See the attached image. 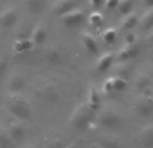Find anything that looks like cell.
I'll list each match as a JSON object with an SVG mask.
<instances>
[{
	"instance_id": "1",
	"label": "cell",
	"mask_w": 153,
	"mask_h": 148,
	"mask_svg": "<svg viewBox=\"0 0 153 148\" xmlns=\"http://www.w3.org/2000/svg\"><path fill=\"white\" fill-rule=\"evenodd\" d=\"M7 112L16 120L20 121H31L32 111L28 101L24 98L22 93H11L7 100Z\"/></svg>"
},
{
	"instance_id": "2",
	"label": "cell",
	"mask_w": 153,
	"mask_h": 148,
	"mask_svg": "<svg viewBox=\"0 0 153 148\" xmlns=\"http://www.w3.org/2000/svg\"><path fill=\"white\" fill-rule=\"evenodd\" d=\"M95 111L89 106L87 102H81L73 111L70 116V125L73 129L76 131H86L91 127V124L95 120Z\"/></svg>"
},
{
	"instance_id": "3",
	"label": "cell",
	"mask_w": 153,
	"mask_h": 148,
	"mask_svg": "<svg viewBox=\"0 0 153 148\" xmlns=\"http://www.w3.org/2000/svg\"><path fill=\"white\" fill-rule=\"evenodd\" d=\"M94 123L102 129L116 131L118 128H121L122 119L117 112L111 111V109H102L98 114H95Z\"/></svg>"
},
{
	"instance_id": "4",
	"label": "cell",
	"mask_w": 153,
	"mask_h": 148,
	"mask_svg": "<svg viewBox=\"0 0 153 148\" xmlns=\"http://www.w3.org/2000/svg\"><path fill=\"white\" fill-rule=\"evenodd\" d=\"M134 112L140 117H149L153 113V96L151 93H141L136 98Z\"/></svg>"
},
{
	"instance_id": "5",
	"label": "cell",
	"mask_w": 153,
	"mask_h": 148,
	"mask_svg": "<svg viewBox=\"0 0 153 148\" xmlns=\"http://www.w3.org/2000/svg\"><path fill=\"white\" fill-rule=\"evenodd\" d=\"M19 18V10L18 7H8L0 13V27L8 30L12 28L16 24Z\"/></svg>"
},
{
	"instance_id": "6",
	"label": "cell",
	"mask_w": 153,
	"mask_h": 148,
	"mask_svg": "<svg viewBox=\"0 0 153 148\" xmlns=\"http://www.w3.org/2000/svg\"><path fill=\"white\" fill-rule=\"evenodd\" d=\"M140 51H141V47H140V45H137V42L130 43V45L125 43L124 47H122L121 50L118 51V54L116 55V58H117V61H120V62H128V61H130V59L136 58V57L140 54Z\"/></svg>"
},
{
	"instance_id": "7",
	"label": "cell",
	"mask_w": 153,
	"mask_h": 148,
	"mask_svg": "<svg viewBox=\"0 0 153 148\" xmlns=\"http://www.w3.org/2000/svg\"><path fill=\"white\" fill-rule=\"evenodd\" d=\"M39 97L48 104H55L59 100V92L56 89V85L45 84L39 89Z\"/></svg>"
},
{
	"instance_id": "8",
	"label": "cell",
	"mask_w": 153,
	"mask_h": 148,
	"mask_svg": "<svg viewBox=\"0 0 153 148\" xmlns=\"http://www.w3.org/2000/svg\"><path fill=\"white\" fill-rule=\"evenodd\" d=\"M61 19L66 26L75 27V26H79V24L85 20V12H83V10H81V8H74V10H71L70 12L62 15Z\"/></svg>"
},
{
	"instance_id": "9",
	"label": "cell",
	"mask_w": 153,
	"mask_h": 148,
	"mask_svg": "<svg viewBox=\"0 0 153 148\" xmlns=\"http://www.w3.org/2000/svg\"><path fill=\"white\" fill-rule=\"evenodd\" d=\"M7 129H8V132H10V135L12 136V139H13L15 143H22V141L26 139L27 131H26V128H24V125L20 123V120H18V121H12L7 127Z\"/></svg>"
},
{
	"instance_id": "10",
	"label": "cell",
	"mask_w": 153,
	"mask_h": 148,
	"mask_svg": "<svg viewBox=\"0 0 153 148\" xmlns=\"http://www.w3.org/2000/svg\"><path fill=\"white\" fill-rule=\"evenodd\" d=\"M26 77L20 73H15L10 77L8 79V87H10L11 93H23V90L26 89Z\"/></svg>"
},
{
	"instance_id": "11",
	"label": "cell",
	"mask_w": 153,
	"mask_h": 148,
	"mask_svg": "<svg viewBox=\"0 0 153 148\" xmlns=\"http://www.w3.org/2000/svg\"><path fill=\"white\" fill-rule=\"evenodd\" d=\"M74 8H76V0H55L53 5V12L54 15L61 18L62 15L70 12Z\"/></svg>"
},
{
	"instance_id": "12",
	"label": "cell",
	"mask_w": 153,
	"mask_h": 148,
	"mask_svg": "<svg viewBox=\"0 0 153 148\" xmlns=\"http://www.w3.org/2000/svg\"><path fill=\"white\" fill-rule=\"evenodd\" d=\"M152 79L151 75L146 73H141L136 77L134 79V89L137 90L138 93H151L152 90Z\"/></svg>"
},
{
	"instance_id": "13",
	"label": "cell",
	"mask_w": 153,
	"mask_h": 148,
	"mask_svg": "<svg viewBox=\"0 0 153 148\" xmlns=\"http://www.w3.org/2000/svg\"><path fill=\"white\" fill-rule=\"evenodd\" d=\"M114 61H116V54L113 51H108V53H103L100 57V59L97 61V72L100 73H105L113 66Z\"/></svg>"
},
{
	"instance_id": "14",
	"label": "cell",
	"mask_w": 153,
	"mask_h": 148,
	"mask_svg": "<svg viewBox=\"0 0 153 148\" xmlns=\"http://www.w3.org/2000/svg\"><path fill=\"white\" fill-rule=\"evenodd\" d=\"M140 146L143 148H153V124H148L140 132Z\"/></svg>"
},
{
	"instance_id": "15",
	"label": "cell",
	"mask_w": 153,
	"mask_h": 148,
	"mask_svg": "<svg viewBox=\"0 0 153 148\" xmlns=\"http://www.w3.org/2000/svg\"><path fill=\"white\" fill-rule=\"evenodd\" d=\"M45 58L48 65H51V66H58V65H61L62 62H63V54L56 47H48L47 50H46Z\"/></svg>"
},
{
	"instance_id": "16",
	"label": "cell",
	"mask_w": 153,
	"mask_h": 148,
	"mask_svg": "<svg viewBox=\"0 0 153 148\" xmlns=\"http://www.w3.org/2000/svg\"><path fill=\"white\" fill-rule=\"evenodd\" d=\"M31 42L34 46H42L47 39V28L43 24H38L31 32Z\"/></svg>"
},
{
	"instance_id": "17",
	"label": "cell",
	"mask_w": 153,
	"mask_h": 148,
	"mask_svg": "<svg viewBox=\"0 0 153 148\" xmlns=\"http://www.w3.org/2000/svg\"><path fill=\"white\" fill-rule=\"evenodd\" d=\"M140 22V18H138V13L137 12H129L124 16V19L121 20L120 23V27H121L122 31H130L132 28H134Z\"/></svg>"
},
{
	"instance_id": "18",
	"label": "cell",
	"mask_w": 153,
	"mask_h": 148,
	"mask_svg": "<svg viewBox=\"0 0 153 148\" xmlns=\"http://www.w3.org/2000/svg\"><path fill=\"white\" fill-rule=\"evenodd\" d=\"M81 39H82V43H83L85 49H86L90 54H98V42L94 35L90 34V32H83Z\"/></svg>"
},
{
	"instance_id": "19",
	"label": "cell",
	"mask_w": 153,
	"mask_h": 148,
	"mask_svg": "<svg viewBox=\"0 0 153 148\" xmlns=\"http://www.w3.org/2000/svg\"><path fill=\"white\" fill-rule=\"evenodd\" d=\"M87 104H89V106L91 109H94L95 112H97V109L100 108L101 105V94L100 92H98V89L94 86V85H91L89 89V93H87Z\"/></svg>"
},
{
	"instance_id": "20",
	"label": "cell",
	"mask_w": 153,
	"mask_h": 148,
	"mask_svg": "<svg viewBox=\"0 0 153 148\" xmlns=\"http://www.w3.org/2000/svg\"><path fill=\"white\" fill-rule=\"evenodd\" d=\"M97 141L100 144V148H121L118 139L111 135H102Z\"/></svg>"
},
{
	"instance_id": "21",
	"label": "cell",
	"mask_w": 153,
	"mask_h": 148,
	"mask_svg": "<svg viewBox=\"0 0 153 148\" xmlns=\"http://www.w3.org/2000/svg\"><path fill=\"white\" fill-rule=\"evenodd\" d=\"M26 3H27V10L30 12L39 15V13H42L45 11L47 0H26Z\"/></svg>"
},
{
	"instance_id": "22",
	"label": "cell",
	"mask_w": 153,
	"mask_h": 148,
	"mask_svg": "<svg viewBox=\"0 0 153 148\" xmlns=\"http://www.w3.org/2000/svg\"><path fill=\"white\" fill-rule=\"evenodd\" d=\"M15 141L5 127H0V148H13Z\"/></svg>"
},
{
	"instance_id": "23",
	"label": "cell",
	"mask_w": 153,
	"mask_h": 148,
	"mask_svg": "<svg viewBox=\"0 0 153 148\" xmlns=\"http://www.w3.org/2000/svg\"><path fill=\"white\" fill-rule=\"evenodd\" d=\"M138 23H140L141 30H144V31H148V30L153 28V7H151V10L144 13Z\"/></svg>"
},
{
	"instance_id": "24",
	"label": "cell",
	"mask_w": 153,
	"mask_h": 148,
	"mask_svg": "<svg viewBox=\"0 0 153 148\" xmlns=\"http://www.w3.org/2000/svg\"><path fill=\"white\" fill-rule=\"evenodd\" d=\"M32 47H34V43L31 42V39H18L13 45V51L16 54H23Z\"/></svg>"
},
{
	"instance_id": "25",
	"label": "cell",
	"mask_w": 153,
	"mask_h": 148,
	"mask_svg": "<svg viewBox=\"0 0 153 148\" xmlns=\"http://www.w3.org/2000/svg\"><path fill=\"white\" fill-rule=\"evenodd\" d=\"M133 7H134V0H120L118 5H117V10L121 13L126 15V13L132 12Z\"/></svg>"
},
{
	"instance_id": "26",
	"label": "cell",
	"mask_w": 153,
	"mask_h": 148,
	"mask_svg": "<svg viewBox=\"0 0 153 148\" xmlns=\"http://www.w3.org/2000/svg\"><path fill=\"white\" fill-rule=\"evenodd\" d=\"M111 79H113L114 92H122V90H125V87L128 86V81H126V78H124V77L113 75Z\"/></svg>"
},
{
	"instance_id": "27",
	"label": "cell",
	"mask_w": 153,
	"mask_h": 148,
	"mask_svg": "<svg viewBox=\"0 0 153 148\" xmlns=\"http://www.w3.org/2000/svg\"><path fill=\"white\" fill-rule=\"evenodd\" d=\"M117 38V31L116 28H106L105 31L102 32V40L108 45H111V43L116 40Z\"/></svg>"
},
{
	"instance_id": "28",
	"label": "cell",
	"mask_w": 153,
	"mask_h": 148,
	"mask_svg": "<svg viewBox=\"0 0 153 148\" xmlns=\"http://www.w3.org/2000/svg\"><path fill=\"white\" fill-rule=\"evenodd\" d=\"M102 20H103V16H102V13L98 12V11H94V12H91L89 15V23L91 24V26H101Z\"/></svg>"
},
{
	"instance_id": "29",
	"label": "cell",
	"mask_w": 153,
	"mask_h": 148,
	"mask_svg": "<svg viewBox=\"0 0 153 148\" xmlns=\"http://www.w3.org/2000/svg\"><path fill=\"white\" fill-rule=\"evenodd\" d=\"M102 90H103V93H105V94H110L111 92H114L113 79H111V77H110V78H108L105 82H103V85H102Z\"/></svg>"
},
{
	"instance_id": "30",
	"label": "cell",
	"mask_w": 153,
	"mask_h": 148,
	"mask_svg": "<svg viewBox=\"0 0 153 148\" xmlns=\"http://www.w3.org/2000/svg\"><path fill=\"white\" fill-rule=\"evenodd\" d=\"M7 67H8V61L5 57H0V79L5 75L7 73Z\"/></svg>"
},
{
	"instance_id": "31",
	"label": "cell",
	"mask_w": 153,
	"mask_h": 148,
	"mask_svg": "<svg viewBox=\"0 0 153 148\" xmlns=\"http://www.w3.org/2000/svg\"><path fill=\"white\" fill-rule=\"evenodd\" d=\"M65 146H66V144L63 143L62 139H54V140L50 141L47 148H65Z\"/></svg>"
},
{
	"instance_id": "32",
	"label": "cell",
	"mask_w": 153,
	"mask_h": 148,
	"mask_svg": "<svg viewBox=\"0 0 153 148\" xmlns=\"http://www.w3.org/2000/svg\"><path fill=\"white\" fill-rule=\"evenodd\" d=\"M136 42H137L136 35L133 34V32H128L126 37H125V43H126V45H130V43H136Z\"/></svg>"
},
{
	"instance_id": "33",
	"label": "cell",
	"mask_w": 153,
	"mask_h": 148,
	"mask_svg": "<svg viewBox=\"0 0 153 148\" xmlns=\"http://www.w3.org/2000/svg\"><path fill=\"white\" fill-rule=\"evenodd\" d=\"M118 3H120V0H105V5H106V8H109V10L117 8Z\"/></svg>"
},
{
	"instance_id": "34",
	"label": "cell",
	"mask_w": 153,
	"mask_h": 148,
	"mask_svg": "<svg viewBox=\"0 0 153 148\" xmlns=\"http://www.w3.org/2000/svg\"><path fill=\"white\" fill-rule=\"evenodd\" d=\"M103 1H105V0H90V4L94 8H97V7H100V5H102Z\"/></svg>"
},
{
	"instance_id": "35",
	"label": "cell",
	"mask_w": 153,
	"mask_h": 148,
	"mask_svg": "<svg viewBox=\"0 0 153 148\" xmlns=\"http://www.w3.org/2000/svg\"><path fill=\"white\" fill-rule=\"evenodd\" d=\"M65 148H81V144L76 143V141H73V143H70V144H66Z\"/></svg>"
},
{
	"instance_id": "36",
	"label": "cell",
	"mask_w": 153,
	"mask_h": 148,
	"mask_svg": "<svg viewBox=\"0 0 153 148\" xmlns=\"http://www.w3.org/2000/svg\"><path fill=\"white\" fill-rule=\"evenodd\" d=\"M146 42H148L149 45H153V28H152L151 34H148V37H146Z\"/></svg>"
},
{
	"instance_id": "37",
	"label": "cell",
	"mask_w": 153,
	"mask_h": 148,
	"mask_svg": "<svg viewBox=\"0 0 153 148\" xmlns=\"http://www.w3.org/2000/svg\"><path fill=\"white\" fill-rule=\"evenodd\" d=\"M143 3L146 7H153V0H143Z\"/></svg>"
},
{
	"instance_id": "38",
	"label": "cell",
	"mask_w": 153,
	"mask_h": 148,
	"mask_svg": "<svg viewBox=\"0 0 153 148\" xmlns=\"http://www.w3.org/2000/svg\"><path fill=\"white\" fill-rule=\"evenodd\" d=\"M24 148H38L36 146H27V147H24Z\"/></svg>"
}]
</instances>
